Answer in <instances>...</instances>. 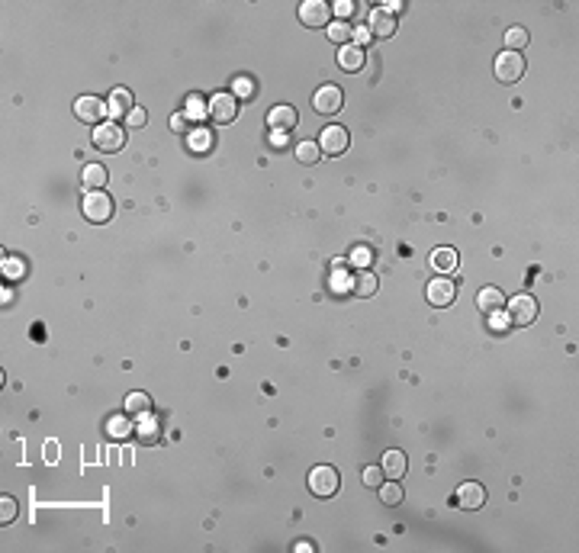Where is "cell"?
Returning <instances> with one entry per match:
<instances>
[{
  "instance_id": "obj_27",
  "label": "cell",
  "mask_w": 579,
  "mask_h": 553,
  "mask_svg": "<svg viewBox=\"0 0 579 553\" xmlns=\"http://www.w3.org/2000/svg\"><path fill=\"white\" fill-rule=\"evenodd\" d=\"M380 498H383V505H399L402 502L399 479H386V483H380Z\"/></svg>"
},
{
  "instance_id": "obj_37",
  "label": "cell",
  "mask_w": 579,
  "mask_h": 553,
  "mask_svg": "<svg viewBox=\"0 0 579 553\" xmlns=\"http://www.w3.org/2000/svg\"><path fill=\"white\" fill-rule=\"evenodd\" d=\"M3 273H7L10 280H19V277H23V261H17V258H7V261H3Z\"/></svg>"
},
{
  "instance_id": "obj_25",
  "label": "cell",
  "mask_w": 579,
  "mask_h": 553,
  "mask_svg": "<svg viewBox=\"0 0 579 553\" xmlns=\"http://www.w3.org/2000/svg\"><path fill=\"white\" fill-rule=\"evenodd\" d=\"M293 155H296L299 164H316V161L322 158V148H319L312 139H306V142H299L296 148H293Z\"/></svg>"
},
{
  "instance_id": "obj_30",
  "label": "cell",
  "mask_w": 579,
  "mask_h": 553,
  "mask_svg": "<svg viewBox=\"0 0 579 553\" xmlns=\"http://www.w3.org/2000/svg\"><path fill=\"white\" fill-rule=\"evenodd\" d=\"M328 287H332V293H351V277L341 271V261H335V271H332Z\"/></svg>"
},
{
  "instance_id": "obj_7",
  "label": "cell",
  "mask_w": 579,
  "mask_h": 553,
  "mask_svg": "<svg viewBox=\"0 0 579 553\" xmlns=\"http://www.w3.org/2000/svg\"><path fill=\"white\" fill-rule=\"evenodd\" d=\"M235 116H238V97L213 94V100H209V119L216 126H229V122H235Z\"/></svg>"
},
{
  "instance_id": "obj_33",
  "label": "cell",
  "mask_w": 579,
  "mask_h": 553,
  "mask_svg": "<svg viewBox=\"0 0 579 553\" xmlns=\"http://www.w3.org/2000/svg\"><path fill=\"white\" fill-rule=\"evenodd\" d=\"M187 116L190 119H203V116H209V104H203L200 97H187Z\"/></svg>"
},
{
  "instance_id": "obj_17",
  "label": "cell",
  "mask_w": 579,
  "mask_h": 553,
  "mask_svg": "<svg viewBox=\"0 0 579 553\" xmlns=\"http://www.w3.org/2000/svg\"><path fill=\"white\" fill-rule=\"evenodd\" d=\"M477 306L480 312H486V316H493V312H502L505 309V296L499 287H483V290L477 293Z\"/></svg>"
},
{
  "instance_id": "obj_22",
  "label": "cell",
  "mask_w": 579,
  "mask_h": 553,
  "mask_svg": "<svg viewBox=\"0 0 579 553\" xmlns=\"http://www.w3.org/2000/svg\"><path fill=\"white\" fill-rule=\"evenodd\" d=\"M132 431H135V428H132V415H110V422H106V434H110L113 441H126Z\"/></svg>"
},
{
  "instance_id": "obj_11",
  "label": "cell",
  "mask_w": 579,
  "mask_h": 553,
  "mask_svg": "<svg viewBox=\"0 0 579 553\" xmlns=\"http://www.w3.org/2000/svg\"><path fill=\"white\" fill-rule=\"evenodd\" d=\"M106 113H110V106L103 104L100 97H77L75 100V116L81 122H94V126H100V122L106 119Z\"/></svg>"
},
{
  "instance_id": "obj_2",
  "label": "cell",
  "mask_w": 579,
  "mask_h": 553,
  "mask_svg": "<svg viewBox=\"0 0 579 553\" xmlns=\"http://www.w3.org/2000/svg\"><path fill=\"white\" fill-rule=\"evenodd\" d=\"M338 489H341V476H338L335 467L322 463V467H316L309 473V492L316 498H332L338 496Z\"/></svg>"
},
{
  "instance_id": "obj_10",
  "label": "cell",
  "mask_w": 579,
  "mask_h": 553,
  "mask_svg": "<svg viewBox=\"0 0 579 553\" xmlns=\"http://www.w3.org/2000/svg\"><path fill=\"white\" fill-rule=\"evenodd\" d=\"M348 142H351V135L345 126H325L319 135V148H322V155H345Z\"/></svg>"
},
{
  "instance_id": "obj_31",
  "label": "cell",
  "mask_w": 579,
  "mask_h": 553,
  "mask_svg": "<svg viewBox=\"0 0 579 553\" xmlns=\"http://www.w3.org/2000/svg\"><path fill=\"white\" fill-rule=\"evenodd\" d=\"M190 148H193L196 155H203L206 148H213V139H209V132H206V129H193V132H190Z\"/></svg>"
},
{
  "instance_id": "obj_8",
  "label": "cell",
  "mask_w": 579,
  "mask_h": 553,
  "mask_svg": "<svg viewBox=\"0 0 579 553\" xmlns=\"http://www.w3.org/2000/svg\"><path fill=\"white\" fill-rule=\"evenodd\" d=\"M341 106H345V94L335 84H322L316 90V97H312V110L322 113V116H335Z\"/></svg>"
},
{
  "instance_id": "obj_36",
  "label": "cell",
  "mask_w": 579,
  "mask_h": 553,
  "mask_svg": "<svg viewBox=\"0 0 579 553\" xmlns=\"http://www.w3.org/2000/svg\"><path fill=\"white\" fill-rule=\"evenodd\" d=\"M145 116H149V113L142 110V106H132V110L126 113V119H122V122H129L132 129H142V126H145Z\"/></svg>"
},
{
  "instance_id": "obj_18",
  "label": "cell",
  "mask_w": 579,
  "mask_h": 553,
  "mask_svg": "<svg viewBox=\"0 0 579 553\" xmlns=\"http://www.w3.org/2000/svg\"><path fill=\"white\" fill-rule=\"evenodd\" d=\"M457 264H460V258H457L454 248H435V251H431V267H435L441 277L454 273V271H457Z\"/></svg>"
},
{
  "instance_id": "obj_19",
  "label": "cell",
  "mask_w": 579,
  "mask_h": 553,
  "mask_svg": "<svg viewBox=\"0 0 579 553\" xmlns=\"http://www.w3.org/2000/svg\"><path fill=\"white\" fill-rule=\"evenodd\" d=\"M377 287H380V283H377V277L370 271H357L354 277H351V296H361V300H364V296H374Z\"/></svg>"
},
{
  "instance_id": "obj_39",
  "label": "cell",
  "mask_w": 579,
  "mask_h": 553,
  "mask_svg": "<svg viewBox=\"0 0 579 553\" xmlns=\"http://www.w3.org/2000/svg\"><path fill=\"white\" fill-rule=\"evenodd\" d=\"M505 325H509V316H505V309L489 316V329H493V331H505Z\"/></svg>"
},
{
  "instance_id": "obj_28",
  "label": "cell",
  "mask_w": 579,
  "mask_h": 553,
  "mask_svg": "<svg viewBox=\"0 0 579 553\" xmlns=\"http://www.w3.org/2000/svg\"><path fill=\"white\" fill-rule=\"evenodd\" d=\"M232 94L238 97V100H251L254 94H258V84H254V77H235V84H232Z\"/></svg>"
},
{
  "instance_id": "obj_35",
  "label": "cell",
  "mask_w": 579,
  "mask_h": 553,
  "mask_svg": "<svg viewBox=\"0 0 579 553\" xmlns=\"http://www.w3.org/2000/svg\"><path fill=\"white\" fill-rule=\"evenodd\" d=\"M13 518H17V498L3 496L0 498V525H10Z\"/></svg>"
},
{
  "instance_id": "obj_1",
  "label": "cell",
  "mask_w": 579,
  "mask_h": 553,
  "mask_svg": "<svg viewBox=\"0 0 579 553\" xmlns=\"http://www.w3.org/2000/svg\"><path fill=\"white\" fill-rule=\"evenodd\" d=\"M81 213H84L87 222H94V225L110 222V216H113L110 193H103V190H87L84 200H81Z\"/></svg>"
},
{
  "instance_id": "obj_26",
  "label": "cell",
  "mask_w": 579,
  "mask_h": 553,
  "mask_svg": "<svg viewBox=\"0 0 579 553\" xmlns=\"http://www.w3.org/2000/svg\"><path fill=\"white\" fill-rule=\"evenodd\" d=\"M328 39H332V42H338V46H348V42L354 39V26H351V23H341V19H335V23H328Z\"/></svg>"
},
{
  "instance_id": "obj_4",
  "label": "cell",
  "mask_w": 579,
  "mask_h": 553,
  "mask_svg": "<svg viewBox=\"0 0 579 553\" xmlns=\"http://www.w3.org/2000/svg\"><path fill=\"white\" fill-rule=\"evenodd\" d=\"M524 77V58L522 52H499L495 55V81L499 84H515V81H522Z\"/></svg>"
},
{
  "instance_id": "obj_23",
  "label": "cell",
  "mask_w": 579,
  "mask_h": 553,
  "mask_svg": "<svg viewBox=\"0 0 579 553\" xmlns=\"http://www.w3.org/2000/svg\"><path fill=\"white\" fill-rule=\"evenodd\" d=\"M132 94L126 90V87H116L110 94V116H116V119H126V113L132 110Z\"/></svg>"
},
{
  "instance_id": "obj_9",
  "label": "cell",
  "mask_w": 579,
  "mask_h": 553,
  "mask_svg": "<svg viewBox=\"0 0 579 553\" xmlns=\"http://www.w3.org/2000/svg\"><path fill=\"white\" fill-rule=\"evenodd\" d=\"M299 19L309 29L328 26L332 23V7H328L325 0H306V3H299Z\"/></svg>"
},
{
  "instance_id": "obj_24",
  "label": "cell",
  "mask_w": 579,
  "mask_h": 553,
  "mask_svg": "<svg viewBox=\"0 0 579 553\" xmlns=\"http://www.w3.org/2000/svg\"><path fill=\"white\" fill-rule=\"evenodd\" d=\"M126 415H132V418H145V415H151V396L149 393H129L126 396Z\"/></svg>"
},
{
  "instance_id": "obj_12",
  "label": "cell",
  "mask_w": 579,
  "mask_h": 553,
  "mask_svg": "<svg viewBox=\"0 0 579 553\" xmlns=\"http://www.w3.org/2000/svg\"><path fill=\"white\" fill-rule=\"evenodd\" d=\"M454 502H457V508H464V512H477V508L486 505V489L483 483H460L457 496H454Z\"/></svg>"
},
{
  "instance_id": "obj_5",
  "label": "cell",
  "mask_w": 579,
  "mask_h": 553,
  "mask_svg": "<svg viewBox=\"0 0 579 553\" xmlns=\"http://www.w3.org/2000/svg\"><path fill=\"white\" fill-rule=\"evenodd\" d=\"M94 148L106 151V155L122 151L126 148V129H122L120 122H100V126H94Z\"/></svg>"
},
{
  "instance_id": "obj_32",
  "label": "cell",
  "mask_w": 579,
  "mask_h": 553,
  "mask_svg": "<svg viewBox=\"0 0 579 553\" xmlns=\"http://www.w3.org/2000/svg\"><path fill=\"white\" fill-rule=\"evenodd\" d=\"M361 483H364L367 489H380V483H383V469H380V467H364Z\"/></svg>"
},
{
  "instance_id": "obj_38",
  "label": "cell",
  "mask_w": 579,
  "mask_h": 553,
  "mask_svg": "<svg viewBox=\"0 0 579 553\" xmlns=\"http://www.w3.org/2000/svg\"><path fill=\"white\" fill-rule=\"evenodd\" d=\"M370 261H374V251H370V248H354V264L361 267V271H367Z\"/></svg>"
},
{
  "instance_id": "obj_14",
  "label": "cell",
  "mask_w": 579,
  "mask_h": 553,
  "mask_svg": "<svg viewBox=\"0 0 579 553\" xmlns=\"http://www.w3.org/2000/svg\"><path fill=\"white\" fill-rule=\"evenodd\" d=\"M367 32L377 39H390L392 32H396V17L386 13L383 7H377L374 13H370V19H367Z\"/></svg>"
},
{
  "instance_id": "obj_20",
  "label": "cell",
  "mask_w": 579,
  "mask_h": 553,
  "mask_svg": "<svg viewBox=\"0 0 579 553\" xmlns=\"http://www.w3.org/2000/svg\"><path fill=\"white\" fill-rule=\"evenodd\" d=\"M106 168L103 164H84V171H81V184H84V190H103L106 187Z\"/></svg>"
},
{
  "instance_id": "obj_15",
  "label": "cell",
  "mask_w": 579,
  "mask_h": 553,
  "mask_svg": "<svg viewBox=\"0 0 579 553\" xmlns=\"http://www.w3.org/2000/svg\"><path fill=\"white\" fill-rule=\"evenodd\" d=\"M367 61L364 48L357 46V42H348V46L338 48V65H341V71H348V75H354V71H361Z\"/></svg>"
},
{
  "instance_id": "obj_34",
  "label": "cell",
  "mask_w": 579,
  "mask_h": 553,
  "mask_svg": "<svg viewBox=\"0 0 579 553\" xmlns=\"http://www.w3.org/2000/svg\"><path fill=\"white\" fill-rule=\"evenodd\" d=\"M332 10H335V17L341 19V23H351V17L357 13V3H354V0H338Z\"/></svg>"
},
{
  "instance_id": "obj_41",
  "label": "cell",
  "mask_w": 579,
  "mask_h": 553,
  "mask_svg": "<svg viewBox=\"0 0 579 553\" xmlns=\"http://www.w3.org/2000/svg\"><path fill=\"white\" fill-rule=\"evenodd\" d=\"M354 36H357V42H367V39H370V32H367V29H357Z\"/></svg>"
},
{
  "instance_id": "obj_13",
  "label": "cell",
  "mask_w": 579,
  "mask_h": 553,
  "mask_svg": "<svg viewBox=\"0 0 579 553\" xmlns=\"http://www.w3.org/2000/svg\"><path fill=\"white\" fill-rule=\"evenodd\" d=\"M296 122H299V113L293 110L290 104H281V106H274L271 113H267V126H271L274 132H293L296 129Z\"/></svg>"
},
{
  "instance_id": "obj_16",
  "label": "cell",
  "mask_w": 579,
  "mask_h": 553,
  "mask_svg": "<svg viewBox=\"0 0 579 553\" xmlns=\"http://www.w3.org/2000/svg\"><path fill=\"white\" fill-rule=\"evenodd\" d=\"M380 469H383L386 479H402V476H406V469H409V460H406L402 450H386Z\"/></svg>"
},
{
  "instance_id": "obj_40",
  "label": "cell",
  "mask_w": 579,
  "mask_h": 553,
  "mask_svg": "<svg viewBox=\"0 0 579 553\" xmlns=\"http://www.w3.org/2000/svg\"><path fill=\"white\" fill-rule=\"evenodd\" d=\"M184 119H187L184 113H174V116H171V129L178 132V135H180V132H187V122H184Z\"/></svg>"
},
{
  "instance_id": "obj_3",
  "label": "cell",
  "mask_w": 579,
  "mask_h": 553,
  "mask_svg": "<svg viewBox=\"0 0 579 553\" xmlns=\"http://www.w3.org/2000/svg\"><path fill=\"white\" fill-rule=\"evenodd\" d=\"M505 316H509V325L524 329V325H531L538 319V300L528 296V293H518L515 300H505Z\"/></svg>"
},
{
  "instance_id": "obj_29",
  "label": "cell",
  "mask_w": 579,
  "mask_h": 553,
  "mask_svg": "<svg viewBox=\"0 0 579 553\" xmlns=\"http://www.w3.org/2000/svg\"><path fill=\"white\" fill-rule=\"evenodd\" d=\"M505 46H509V52H522V48L528 46V29L512 26L505 32Z\"/></svg>"
},
{
  "instance_id": "obj_21",
  "label": "cell",
  "mask_w": 579,
  "mask_h": 553,
  "mask_svg": "<svg viewBox=\"0 0 579 553\" xmlns=\"http://www.w3.org/2000/svg\"><path fill=\"white\" fill-rule=\"evenodd\" d=\"M135 438H139L142 444H158L161 441V425H158V418H155V415H145V418H142L139 422V428H135Z\"/></svg>"
},
{
  "instance_id": "obj_6",
  "label": "cell",
  "mask_w": 579,
  "mask_h": 553,
  "mask_svg": "<svg viewBox=\"0 0 579 553\" xmlns=\"http://www.w3.org/2000/svg\"><path fill=\"white\" fill-rule=\"evenodd\" d=\"M425 296H428V302L435 306V309H444V306H450V302L457 300V287H454V280L450 277H431L428 287H425Z\"/></svg>"
}]
</instances>
